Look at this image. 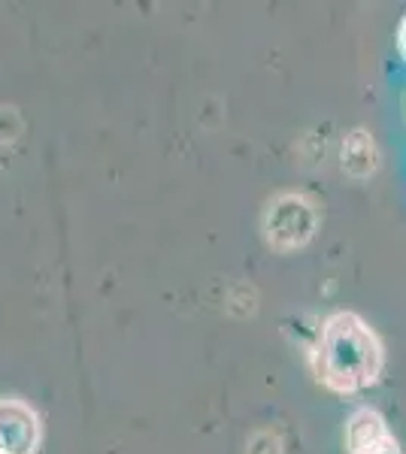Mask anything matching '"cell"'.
<instances>
[{
	"label": "cell",
	"mask_w": 406,
	"mask_h": 454,
	"mask_svg": "<svg viewBox=\"0 0 406 454\" xmlns=\"http://www.w3.org/2000/svg\"><path fill=\"white\" fill-rule=\"evenodd\" d=\"M309 370L315 382L339 397H355L379 385L386 348L376 331L355 312H330L309 346Z\"/></svg>",
	"instance_id": "obj_1"
},
{
	"label": "cell",
	"mask_w": 406,
	"mask_h": 454,
	"mask_svg": "<svg viewBox=\"0 0 406 454\" xmlns=\"http://www.w3.org/2000/svg\"><path fill=\"white\" fill-rule=\"evenodd\" d=\"M261 227H264V239H267L273 252H283V254L298 252L319 231V209H315V203L306 194L298 192L279 194L264 209Z\"/></svg>",
	"instance_id": "obj_2"
},
{
	"label": "cell",
	"mask_w": 406,
	"mask_h": 454,
	"mask_svg": "<svg viewBox=\"0 0 406 454\" xmlns=\"http://www.w3.org/2000/svg\"><path fill=\"white\" fill-rule=\"evenodd\" d=\"M43 442V421L31 403L0 397V454H36Z\"/></svg>",
	"instance_id": "obj_3"
},
{
	"label": "cell",
	"mask_w": 406,
	"mask_h": 454,
	"mask_svg": "<svg viewBox=\"0 0 406 454\" xmlns=\"http://www.w3.org/2000/svg\"><path fill=\"white\" fill-rule=\"evenodd\" d=\"M346 451L349 454H403L388 421L376 409L361 406L346 421Z\"/></svg>",
	"instance_id": "obj_4"
},
{
	"label": "cell",
	"mask_w": 406,
	"mask_h": 454,
	"mask_svg": "<svg viewBox=\"0 0 406 454\" xmlns=\"http://www.w3.org/2000/svg\"><path fill=\"white\" fill-rule=\"evenodd\" d=\"M343 170L358 179L376 170V145L364 130H352L343 140Z\"/></svg>",
	"instance_id": "obj_5"
},
{
	"label": "cell",
	"mask_w": 406,
	"mask_h": 454,
	"mask_svg": "<svg viewBox=\"0 0 406 454\" xmlns=\"http://www.w3.org/2000/svg\"><path fill=\"white\" fill-rule=\"evenodd\" d=\"M397 49H401L403 61H406V16L401 19V25H397Z\"/></svg>",
	"instance_id": "obj_6"
}]
</instances>
